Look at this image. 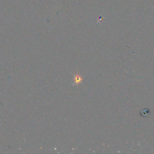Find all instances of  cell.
Returning a JSON list of instances; mask_svg holds the SVG:
<instances>
[{"mask_svg": "<svg viewBox=\"0 0 154 154\" xmlns=\"http://www.w3.org/2000/svg\"><path fill=\"white\" fill-rule=\"evenodd\" d=\"M81 80H82V78H81V77L80 76H79V75H77V76H75V83H76L77 84H79V83H81Z\"/></svg>", "mask_w": 154, "mask_h": 154, "instance_id": "cell-1", "label": "cell"}]
</instances>
